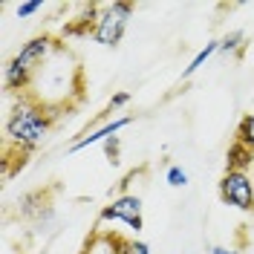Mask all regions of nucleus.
I'll use <instances>...</instances> for the list:
<instances>
[{"label":"nucleus","instance_id":"7","mask_svg":"<svg viewBox=\"0 0 254 254\" xmlns=\"http://www.w3.org/2000/svg\"><path fill=\"white\" fill-rule=\"evenodd\" d=\"M136 119L133 116H119V119H110L107 125H101L98 130H93V133H84L81 139H75V142L69 144V156L72 153H78V150H84V147H90V144H104L107 139H113V136H119V130H125L127 125H133Z\"/></svg>","mask_w":254,"mask_h":254},{"label":"nucleus","instance_id":"17","mask_svg":"<svg viewBox=\"0 0 254 254\" xmlns=\"http://www.w3.org/2000/svg\"><path fill=\"white\" fill-rule=\"evenodd\" d=\"M130 254H150V246L142 240H130Z\"/></svg>","mask_w":254,"mask_h":254},{"label":"nucleus","instance_id":"1","mask_svg":"<svg viewBox=\"0 0 254 254\" xmlns=\"http://www.w3.org/2000/svg\"><path fill=\"white\" fill-rule=\"evenodd\" d=\"M58 113H49L44 104H29L20 101L15 110L9 113L3 136H6V147L17 150V153H32L38 144L44 142V136L52 127V119Z\"/></svg>","mask_w":254,"mask_h":254},{"label":"nucleus","instance_id":"9","mask_svg":"<svg viewBox=\"0 0 254 254\" xmlns=\"http://www.w3.org/2000/svg\"><path fill=\"white\" fill-rule=\"evenodd\" d=\"M249 168L254 171V150L234 139V142L228 144V150H225V171H243V174H249Z\"/></svg>","mask_w":254,"mask_h":254},{"label":"nucleus","instance_id":"12","mask_svg":"<svg viewBox=\"0 0 254 254\" xmlns=\"http://www.w3.org/2000/svg\"><path fill=\"white\" fill-rule=\"evenodd\" d=\"M234 139H237V142H243L246 147H252V150H254V113H246V116L240 119Z\"/></svg>","mask_w":254,"mask_h":254},{"label":"nucleus","instance_id":"5","mask_svg":"<svg viewBox=\"0 0 254 254\" xmlns=\"http://www.w3.org/2000/svg\"><path fill=\"white\" fill-rule=\"evenodd\" d=\"M55 205H52V188H35L17 199V217L29 222H47L52 220Z\"/></svg>","mask_w":254,"mask_h":254},{"label":"nucleus","instance_id":"3","mask_svg":"<svg viewBox=\"0 0 254 254\" xmlns=\"http://www.w3.org/2000/svg\"><path fill=\"white\" fill-rule=\"evenodd\" d=\"M220 199L243 214H254V179L243 171H225L220 176Z\"/></svg>","mask_w":254,"mask_h":254},{"label":"nucleus","instance_id":"11","mask_svg":"<svg viewBox=\"0 0 254 254\" xmlns=\"http://www.w3.org/2000/svg\"><path fill=\"white\" fill-rule=\"evenodd\" d=\"M214 52H220V41H208L205 47H202L196 55H193V58H190V64L185 66V72H182V78H190V75H193V72H196V69H199V66H202L211 55H214Z\"/></svg>","mask_w":254,"mask_h":254},{"label":"nucleus","instance_id":"13","mask_svg":"<svg viewBox=\"0 0 254 254\" xmlns=\"http://www.w3.org/2000/svg\"><path fill=\"white\" fill-rule=\"evenodd\" d=\"M165 179H168V185H171V188H182V185H188V171H185V168H179V165H171V168H168V174H165Z\"/></svg>","mask_w":254,"mask_h":254},{"label":"nucleus","instance_id":"4","mask_svg":"<svg viewBox=\"0 0 254 254\" xmlns=\"http://www.w3.org/2000/svg\"><path fill=\"white\" fill-rule=\"evenodd\" d=\"M122 220L127 222V228H133L136 234L144 228V220H142V196L139 193H122L116 196L110 205H104L98 211V222H116Z\"/></svg>","mask_w":254,"mask_h":254},{"label":"nucleus","instance_id":"14","mask_svg":"<svg viewBox=\"0 0 254 254\" xmlns=\"http://www.w3.org/2000/svg\"><path fill=\"white\" fill-rule=\"evenodd\" d=\"M119 153H122V139H119V136L107 139V142H104V156H107L110 165H119Z\"/></svg>","mask_w":254,"mask_h":254},{"label":"nucleus","instance_id":"18","mask_svg":"<svg viewBox=\"0 0 254 254\" xmlns=\"http://www.w3.org/2000/svg\"><path fill=\"white\" fill-rule=\"evenodd\" d=\"M211 254H237V252H231V249H222V246H214V249H211Z\"/></svg>","mask_w":254,"mask_h":254},{"label":"nucleus","instance_id":"8","mask_svg":"<svg viewBox=\"0 0 254 254\" xmlns=\"http://www.w3.org/2000/svg\"><path fill=\"white\" fill-rule=\"evenodd\" d=\"M81 254H130V240L110 234V231H95L93 237L84 243Z\"/></svg>","mask_w":254,"mask_h":254},{"label":"nucleus","instance_id":"2","mask_svg":"<svg viewBox=\"0 0 254 254\" xmlns=\"http://www.w3.org/2000/svg\"><path fill=\"white\" fill-rule=\"evenodd\" d=\"M133 3H104L98 12V23L93 29V41L101 47H119L127 32V20L133 15Z\"/></svg>","mask_w":254,"mask_h":254},{"label":"nucleus","instance_id":"15","mask_svg":"<svg viewBox=\"0 0 254 254\" xmlns=\"http://www.w3.org/2000/svg\"><path fill=\"white\" fill-rule=\"evenodd\" d=\"M15 12H17L20 20H23V17H32L35 12H41V0H26V3H20V6H17Z\"/></svg>","mask_w":254,"mask_h":254},{"label":"nucleus","instance_id":"10","mask_svg":"<svg viewBox=\"0 0 254 254\" xmlns=\"http://www.w3.org/2000/svg\"><path fill=\"white\" fill-rule=\"evenodd\" d=\"M220 52H225V55H234V58H243L246 55V35L243 32H228L225 38L220 41Z\"/></svg>","mask_w":254,"mask_h":254},{"label":"nucleus","instance_id":"6","mask_svg":"<svg viewBox=\"0 0 254 254\" xmlns=\"http://www.w3.org/2000/svg\"><path fill=\"white\" fill-rule=\"evenodd\" d=\"M55 49H61V44H58L52 35H35V38H29V41L20 47V52L12 58V64H17V66L35 72V66H41Z\"/></svg>","mask_w":254,"mask_h":254},{"label":"nucleus","instance_id":"16","mask_svg":"<svg viewBox=\"0 0 254 254\" xmlns=\"http://www.w3.org/2000/svg\"><path fill=\"white\" fill-rule=\"evenodd\" d=\"M125 104H130V93H113L110 104H107V113L119 110V107H125Z\"/></svg>","mask_w":254,"mask_h":254}]
</instances>
